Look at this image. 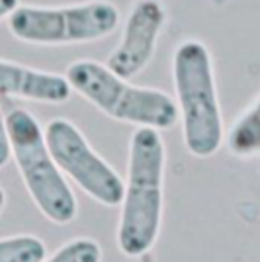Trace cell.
<instances>
[{
	"label": "cell",
	"mask_w": 260,
	"mask_h": 262,
	"mask_svg": "<svg viewBox=\"0 0 260 262\" xmlns=\"http://www.w3.org/2000/svg\"><path fill=\"white\" fill-rule=\"evenodd\" d=\"M47 256L44 241L33 235L0 239V262H44Z\"/></svg>",
	"instance_id": "30bf717a"
},
{
	"label": "cell",
	"mask_w": 260,
	"mask_h": 262,
	"mask_svg": "<svg viewBox=\"0 0 260 262\" xmlns=\"http://www.w3.org/2000/svg\"><path fill=\"white\" fill-rule=\"evenodd\" d=\"M164 22L166 14L159 2H139L129 12L123 37L104 67L123 80L139 75L153 59Z\"/></svg>",
	"instance_id": "52a82bcc"
},
{
	"label": "cell",
	"mask_w": 260,
	"mask_h": 262,
	"mask_svg": "<svg viewBox=\"0 0 260 262\" xmlns=\"http://www.w3.org/2000/svg\"><path fill=\"white\" fill-rule=\"evenodd\" d=\"M8 161H10V139H8V131H6V121L0 112V168L6 166Z\"/></svg>",
	"instance_id": "7c38bea8"
},
{
	"label": "cell",
	"mask_w": 260,
	"mask_h": 262,
	"mask_svg": "<svg viewBox=\"0 0 260 262\" xmlns=\"http://www.w3.org/2000/svg\"><path fill=\"white\" fill-rule=\"evenodd\" d=\"M44 139L57 168L71 176L82 192L110 208L121 204L123 180L71 121L51 120L45 125Z\"/></svg>",
	"instance_id": "8992f818"
},
{
	"label": "cell",
	"mask_w": 260,
	"mask_h": 262,
	"mask_svg": "<svg viewBox=\"0 0 260 262\" xmlns=\"http://www.w3.org/2000/svg\"><path fill=\"white\" fill-rule=\"evenodd\" d=\"M6 131L10 155L33 204L57 225L71 223L76 217V198L47 151L37 120L26 110H14L6 118Z\"/></svg>",
	"instance_id": "277c9868"
},
{
	"label": "cell",
	"mask_w": 260,
	"mask_h": 262,
	"mask_svg": "<svg viewBox=\"0 0 260 262\" xmlns=\"http://www.w3.org/2000/svg\"><path fill=\"white\" fill-rule=\"evenodd\" d=\"M4 204H6V192H4V188L0 186V213H2V209H4Z\"/></svg>",
	"instance_id": "5bb4252c"
},
{
	"label": "cell",
	"mask_w": 260,
	"mask_h": 262,
	"mask_svg": "<svg viewBox=\"0 0 260 262\" xmlns=\"http://www.w3.org/2000/svg\"><path fill=\"white\" fill-rule=\"evenodd\" d=\"M229 149L239 157H252L260 151V108L252 102L229 133Z\"/></svg>",
	"instance_id": "9c48e42d"
},
{
	"label": "cell",
	"mask_w": 260,
	"mask_h": 262,
	"mask_svg": "<svg viewBox=\"0 0 260 262\" xmlns=\"http://www.w3.org/2000/svg\"><path fill=\"white\" fill-rule=\"evenodd\" d=\"M18 8V2L16 0H0V20L10 16L12 12Z\"/></svg>",
	"instance_id": "4fadbf2b"
},
{
	"label": "cell",
	"mask_w": 260,
	"mask_h": 262,
	"mask_svg": "<svg viewBox=\"0 0 260 262\" xmlns=\"http://www.w3.org/2000/svg\"><path fill=\"white\" fill-rule=\"evenodd\" d=\"M119 12L114 4L92 2L71 8L18 6L10 14V32L28 43H86L106 37L118 28Z\"/></svg>",
	"instance_id": "5b68a950"
},
{
	"label": "cell",
	"mask_w": 260,
	"mask_h": 262,
	"mask_svg": "<svg viewBox=\"0 0 260 262\" xmlns=\"http://www.w3.org/2000/svg\"><path fill=\"white\" fill-rule=\"evenodd\" d=\"M166 155L161 133L139 127L131 135L127 182H123L118 247L135 258L157 243L163 221V182Z\"/></svg>",
	"instance_id": "6da1fadb"
},
{
	"label": "cell",
	"mask_w": 260,
	"mask_h": 262,
	"mask_svg": "<svg viewBox=\"0 0 260 262\" xmlns=\"http://www.w3.org/2000/svg\"><path fill=\"white\" fill-rule=\"evenodd\" d=\"M0 94L45 104H63L71 96L65 77L0 59Z\"/></svg>",
	"instance_id": "ba28073f"
},
{
	"label": "cell",
	"mask_w": 260,
	"mask_h": 262,
	"mask_svg": "<svg viewBox=\"0 0 260 262\" xmlns=\"http://www.w3.org/2000/svg\"><path fill=\"white\" fill-rule=\"evenodd\" d=\"M44 262H102V247L94 239L78 237L69 241Z\"/></svg>",
	"instance_id": "8fae6325"
},
{
	"label": "cell",
	"mask_w": 260,
	"mask_h": 262,
	"mask_svg": "<svg viewBox=\"0 0 260 262\" xmlns=\"http://www.w3.org/2000/svg\"><path fill=\"white\" fill-rule=\"evenodd\" d=\"M65 78L69 86L114 120L155 131L178 121L176 102L166 92L129 84L96 61H76L67 69Z\"/></svg>",
	"instance_id": "3957f363"
},
{
	"label": "cell",
	"mask_w": 260,
	"mask_h": 262,
	"mask_svg": "<svg viewBox=\"0 0 260 262\" xmlns=\"http://www.w3.org/2000/svg\"><path fill=\"white\" fill-rule=\"evenodd\" d=\"M172 75L186 149L194 157H211L223 143V120L206 45L194 39L180 45L174 53Z\"/></svg>",
	"instance_id": "7a4b0ae2"
}]
</instances>
